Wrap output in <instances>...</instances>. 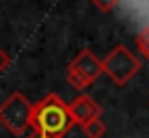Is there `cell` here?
Segmentation results:
<instances>
[{
  "mask_svg": "<svg viewBox=\"0 0 149 138\" xmlns=\"http://www.w3.org/2000/svg\"><path fill=\"white\" fill-rule=\"evenodd\" d=\"M11 63H13V58L9 56V52L0 48V74H2V71H7L9 67H11Z\"/></svg>",
  "mask_w": 149,
  "mask_h": 138,
  "instance_id": "cell-8",
  "label": "cell"
},
{
  "mask_svg": "<svg viewBox=\"0 0 149 138\" xmlns=\"http://www.w3.org/2000/svg\"><path fill=\"white\" fill-rule=\"evenodd\" d=\"M67 108H69L71 119H74V125L76 123L84 125L93 119H100V114H102V106L97 104L93 97H89L84 93H80L76 99H71V104H67Z\"/></svg>",
  "mask_w": 149,
  "mask_h": 138,
  "instance_id": "cell-5",
  "label": "cell"
},
{
  "mask_svg": "<svg viewBox=\"0 0 149 138\" xmlns=\"http://www.w3.org/2000/svg\"><path fill=\"white\" fill-rule=\"evenodd\" d=\"M80 127H82V134L86 138H104V134H106V123L102 119H93Z\"/></svg>",
  "mask_w": 149,
  "mask_h": 138,
  "instance_id": "cell-6",
  "label": "cell"
},
{
  "mask_svg": "<svg viewBox=\"0 0 149 138\" xmlns=\"http://www.w3.org/2000/svg\"><path fill=\"white\" fill-rule=\"evenodd\" d=\"M74 127L67 101L56 93H48L41 101L33 104V132L50 138H63Z\"/></svg>",
  "mask_w": 149,
  "mask_h": 138,
  "instance_id": "cell-1",
  "label": "cell"
},
{
  "mask_svg": "<svg viewBox=\"0 0 149 138\" xmlns=\"http://www.w3.org/2000/svg\"><path fill=\"white\" fill-rule=\"evenodd\" d=\"M141 69V60L125 45H115L102 60V74H106L117 86L127 84Z\"/></svg>",
  "mask_w": 149,
  "mask_h": 138,
  "instance_id": "cell-3",
  "label": "cell"
},
{
  "mask_svg": "<svg viewBox=\"0 0 149 138\" xmlns=\"http://www.w3.org/2000/svg\"><path fill=\"white\" fill-rule=\"evenodd\" d=\"M102 76V60L93 50H80L67 65V82L76 91H84Z\"/></svg>",
  "mask_w": 149,
  "mask_h": 138,
  "instance_id": "cell-4",
  "label": "cell"
},
{
  "mask_svg": "<svg viewBox=\"0 0 149 138\" xmlns=\"http://www.w3.org/2000/svg\"><path fill=\"white\" fill-rule=\"evenodd\" d=\"M26 138H50V136H43V134H37V132H30Z\"/></svg>",
  "mask_w": 149,
  "mask_h": 138,
  "instance_id": "cell-9",
  "label": "cell"
},
{
  "mask_svg": "<svg viewBox=\"0 0 149 138\" xmlns=\"http://www.w3.org/2000/svg\"><path fill=\"white\" fill-rule=\"evenodd\" d=\"M0 123L13 136H24L33 130V104L26 95L15 91L0 104Z\"/></svg>",
  "mask_w": 149,
  "mask_h": 138,
  "instance_id": "cell-2",
  "label": "cell"
},
{
  "mask_svg": "<svg viewBox=\"0 0 149 138\" xmlns=\"http://www.w3.org/2000/svg\"><path fill=\"white\" fill-rule=\"evenodd\" d=\"M134 43H136V50L141 52V56L145 60H149V26H145L134 37Z\"/></svg>",
  "mask_w": 149,
  "mask_h": 138,
  "instance_id": "cell-7",
  "label": "cell"
}]
</instances>
